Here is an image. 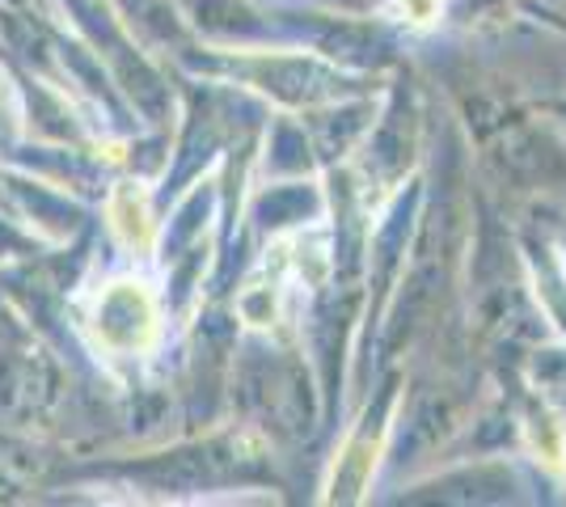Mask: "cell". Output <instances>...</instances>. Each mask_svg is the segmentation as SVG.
<instances>
[{"instance_id": "obj_1", "label": "cell", "mask_w": 566, "mask_h": 507, "mask_svg": "<svg viewBox=\"0 0 566 507\" xmlns=\"http://www.w3.org/2000/svg\"><path fill=\"white\" fill-rule=\"evenodd\" d=\"M97 335L106 347L132 351L153 335V305L136 292V284H111V292L97 300Z\"/></svg>"}, {"instance_id": "obj_2", "label": "cell", "mask_w": 566, "mask_h": 507, "mask_svg": "<svg viewBox=\"0 0 566 507\" xmlns=\"http://www.w3.org/2000/svg\"><path fill=\"white\" fill-rule=\"evenodd\" d=\"M436 4H440V0H401V13H406L410 22H431Z\"/></svg>"}]
</instances>
